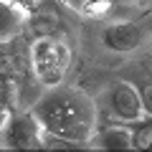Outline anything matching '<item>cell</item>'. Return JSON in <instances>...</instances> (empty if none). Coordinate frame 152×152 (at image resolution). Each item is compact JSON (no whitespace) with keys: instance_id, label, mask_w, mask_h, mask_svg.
Listing matches in <instances>:
<instances>
[{"instance_id":"5","label":"cell","mask_w":152,"mask_h":152,"mask_svg":"<svg viewBox=\"0 0 152 152\" xmlns=\"http://www.w3.org/2000/svg\"><path fill=\"white\" fill-rule=\"evenodd\" d=\"M150 36V23L140 20H127V23H112L102 31V43L104 48L114 53H132L137 51Z\"/></svg>"},{"instance_id":"6","label":"cell","mask_w":152,"mask_h":152,"mask_svg":"<svg viewBox=\"0 0 152 152\" xmlns=\"http://www.w3.org/2000/svg\"><path fill=\"white\" fill-rule=\"evenodd\" d=\"M89 147H96V150H132L129 124H117V122H112L109 127L94 129V134L89 137Z\"/></svg>"},{"instance_id":"1","label":"cell","mask_w":152,"mask_h":152,"mask_svg":"<svg viewBox=\"0 0 152 152\" xmlns=\"http://www.w3.org/2000/svg\"><path fill=\"white\" fill-rule=\"evenodd\" d=\"M31 114L41 124V129L51 137L69 142L71 147L89 145V137L94 134L99 124L96 104L74 86H51L43 96L33 104Z\"/></svg>"},{"instance_id":"7","label":"cell","mask_w":152,"mask_h":152,"mask_svg":"<svg viewBox=\"0 0 152 152\" xmlns=\"http://www.w3.org/2000/svg\"><path fill=\"white\" fill-rule=\"evenodd\" d=\"M28 23V10L10 0H0V43H10L23 33Z\"/></svg>"},{"instance_id":"2","label":"cell","mask_w":152,"mask_h":152,"mask_svg":"<svg viewBox=\"0 0 152 152\" xmlns=\"http://www.w3.org/2000/svg\"><path fill=\"white\" fill-rule=\"evenodd\" d=\"M71 46L61 38L51 36H38L36 41L31 43V69H33V76L43 86H58L61 81L66 79L71 69Z\"/></svg>"},{"instance_id":"10","label":"cell","mask_w":152,"mask_h":152,"mask_svg":"<svg viewBox=\"0 0 152 152\" xmlns=\"http://www.w3.org/2000/svg\"><path fill=\"white\" fill-rule=\"evenodd\" d=\"M140 91V102H142V112L145 114H152V81H145L137 86Z\"/></svg>"},{"instance_id":"4","label":"cell","mask_w":152,"mask_h":152,"mask_svg":"<svg viewBox=\"0 0 152 152\" xmlns=\"http://www.w3.org/2000/svg\"><path fill=\"white\" fill-rule=\"evenodd\" d=\"M107 112L117 124H132L140 117H145L142 112V102H140V91H137L134 84L127 81H117L112 89L107 91Z\"/></svg>"},{"instance_id":"13","label":"cell","mask_w":152,"mask_h":152,"mask_svg":"<svg viewBox=\"0 0 152 152\" xmlns=\"http://www.w3.org/2000/svg\"><path fill=\"white\" fill-rule=\"evenodd\" d=\"M3 122H5V117H3V114H0V127H3Z\"/></svg>"},{"instance_id":"9","label":"cell","mask_w":152,"mask_h":152,"mask_svg":"<svg viewBox=\"0 0 152 152\" xmlns=\"http://www.w3.org/2000/svg\"><path fill=\"white\" fill-rule=\"evenodd\" d=\"M10 104H13V81L5 74H0V114L3 117L10 114Z\"/></svg>"},{"instance_id":"14","label":"cell","mask_w":152,"mask_h":152,"mask_svg":"<svg viewBox=\"0 0 152 152\" xmlns=\"http://www.w3.org/2000/svg\"><path fill=\"white\" fill-rule=\"evenodd\" d=\"M137 3H152V0H137Z\"/></svg>"},{"instance_id":"3","label":"cell","mask_w":152,"mask_h":152,"mask_svg":"<svg viewBox=\"0 0 152 152\" xmlns=\"http://www.w3.org/2000/svg\"><path fill=\"white\" fill-rule=\"evenodd\" d=\"M0 140L8 150H41L43 129L31 112L28 114H8L0 127Z\"/></svg>"},{"instance_id":"12","label":"cell","mask_w":152,"mask_h":152,"mask_svg":"<svg viewBox=\"0 0 152 152\" xmlns=\"http://www.w3.org/2000/svg\"><path fill=\"white\" fill-rule=\"evenodd\" d=\"M61 3H66L69 8H74V10H81V13H84V8H86L91 0H61Z\"/></svg>"},{"instance_id":"11","label":"cell","mask_w":152,"mask_h":152,"mask_svg":"<svg viewBox=\"0 0 152 152\" xmlns=\"http://www.w3.org/2000/svg\"><path fill=\"white\" fill-rule=\"evenodd\" d=\"M10 3H15V5H20L23 10H28V13H33L38 5H41V0H10Z\"/></svg>"},{"instance_id":"8","label":"cell","mask_w":152,"mask_h":152,"mask_svg":"<svg viewBox=\"0 0 152 152\" xmlns=\"http://www.w3.org/2000/svg\"><path fill=\"white\" fill-rule=\"evenodd\" d=\"M132 129V150L150 152L152 150V114H145L129 124Z\"/></svg>"}]
</instances>
